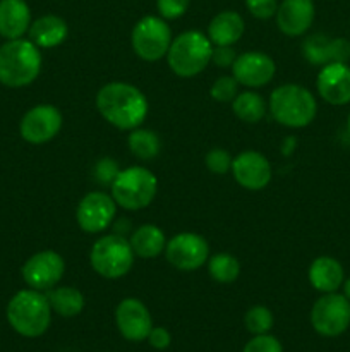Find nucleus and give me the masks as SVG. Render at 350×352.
Returning <instances> with one entry per match:
<instances>
[{"mask_svg": "<svg viewBox=\"0 0 350 352\" xmlns=\"http://www.w3.org/2000/svg\"><path fill=\"white\" fill-rule=\"evenodd\" d=\"M309 282L316 291L328 294L336 292L345 282V272L342 263L331 256H319L311 263L307 272Z\"/></svg>", "mask_w": 350, "mask_h": 352, "instance_id": "obj_22", "label": "nucleus"}, {"mask_svg": "<svg viewBox=\"0 0 350 352\" xmlns=\"http://www.w3.org/2000/svg\"><path fill=\"white\" fill-rule=\"evenodd\" d=\"M115 323L120 336L130 342L146 340L153 329L150 309L136 298H126L115 309Z\"/></svg>", "mask_w": 350, "mask_h": 352, "instance_id": "obj_14", "label": "nucleus"}, {"mask_svg": "<svg viewBox=\"0 0 350 352\" xmlns=\"http://www.w3.org/2000/svg\"><path fill=\"white\" fill-rule=\"evenodd\" d=\"M232 155L226 150H223V148H213V150H209L206 153L205 158V164L208 167V170L216 175H225L226 172L232 170Z\"/></svg>", "mask_w": 350, "mask_h": 352, "instance_id": "obj_31", "label": "nucleus"}, {"mask_svg": "<svg viewBox=\"0 0 350 352\" xmlns=\"http://www.w3.org/2000/svg\"><path fill=\"white\" fill-rule=\"evenodd\" d=\"M271 117L280 126L301 129L316 119L318 103L314 95L301 85H281L270 96Z\"/></svg>", "mask_w": 350, "mask_h": 352, "instance_id": "obj_4", "label": "nucleus"}, {"mask_svg": "<svg viewBox=\"0 0 350 352\" xmlns=\"http://www.w3.org/2000/svg\"><path fill=\"white\" fill-rule=\"evenodd\" d=\"M278 30L285 36H302L314 21L316 9L312 0H283L277 9Z\"/></svg>", "mask_w": 350, "mask_h": 352, "instance_id": "obj_18", "label": "nucleus"}, {"mask_svg": "<svg viewBox=\"0 0 350 352\" xmlns=\"http://www.w3.org/2000/svg\"><path fill=\"white\" fill-rule=\"evenodd\" d=\"M242 352H283V349L277 337L263 333V336H254Z\"/></svg>", "mask_w": 350, "mask_h": 352, "instance_id": "obj_33", "label": "nucleus"}, {"mask_svg": "<svg viewBox=\"0 0 350 352\" xmlns=\"http://www.w3.org/2000/svg\"><path fill=\"white\" fill-rule=\"evenodd\" d=\"M209 277L218 284H232L240 275V263L233 254L216 253L208 258Z\"/></svg>", "mask_w": 350, "mask_h": 352, "instance_id": "obj_28", "label": "nucleus"}, {"mask_svg": "<svg viewBox=\"0 0 350 352\" xmlns=\"http://www.w3.org/2000/svg\"><path fill=\"white\" fill-rule=\"evenodd\" d=\"M31 26V10L26 0H0V36L17 40Z\"/></svg>", "mask_w": 350, "mask_h": 352, "instance_id": "obj_20", "label": "nucleus"}, {"mask_svg": "<svg viewBox=\"0 0 350 352\" xmlns=\"http://www.w3.org/2000/svg\"><path fill=\"white\" fill-rule=\"evenodd\" d=\"M232 174L237 184L247 191H261L271 182V165L263 153L247 150L233 158Z\"/></svg>", "mask_w": 350, "mask_h": 352, "instance_id": "obj_16", "label": "nucleus"}, {"mask_svg": "<svg viewBox=\"0 0 350 352\" xmlns=\"http://www.w3.org/2000/svg\"><path fill=\"white\" fill-rule=\"evenodd\" d=\"M148 342H150V346L153 347V349H158V351L167 349L172 342L170 332H168L167 329H163V327H153L150 336H148Z\"/></svg>", "mask_w": 350, "mask_h": 352, "instance_id": "obj_37", "label": "nucleus"}, {"mask_svg": "<svg viewBox=\"0 0 350 352\" xmlns=\"http://www.w3.org/2000/svg\"><path fill=\"white\" fill-rule=\"evenodd\" d=\"M304 57L312 65H326L331 62H347L350 58V43L343 38H329L323 34L309 36L302 45Z\"/></svg>", "mask_w": 350, "mask_h": 352, "instance_id": "obj_19", "label": "nucleus"}, {"mask_svg": "<svg viewBox=\"0 0 350 352\" xmlns=\"http://www.w3.org/2000/svg\"><path fill=\"white\" fill-rule=\"evenodd\" d=\"M120 168L115 160L112 158H102L98 164L95 165V177L98 179L100 184H113L115 177L119 175Z\"/></svg>", "mask_w": 350, "mask_h": 352, "instance_id": "obj_35", "label": "nucleus"}, {"mask_svg": "<svg viewBox=\"0 0 350 352\" xmlns=\"http://www.w3.org/2000/svg\"><path fill=\"white\" fill-rule=\"evenodd\" d=\"M62 113L57 107L41 103L24 113L19 124V133L31 144H43L54 140L62 129Z\"/></svg>", "mask_w": 350, "mask_h": 352, "instance_id": "obj_12", "label": "nucleus"}, {"mask_svg": "<svg viewBox=\"0 0 350 352\" xmlns=\"http://www.w3.org/2000/svg\"><path fill=\"white\" fill-rule=\"evenodd\" d=\"M129 243L134 254L144 258V260H153V258L160 256L167 246L163 230L153 223H144V226L137 227L130 236Z\"/></svg>", "mask_w": 350, "mask_h": 352, "instance_id": "obj_24", "label": "nucleus"}, {"mask_svg": "<svg viewBox=\"0 0 350 352\" xmlns=\"http://www.w3.org/2000/svg\"><path fill=\"white\" fill-rule=\"evenodd\" d=\"M209 95H211L213 100L220 103L233 102V98L239 95V82H237L233 76H222V78H218L211 85Z\"/></svg>", "mask_w": 350, "mask_h": 352, "instance_id": "obj_30", "label": "nucleus"}, {"mask_svg": "<svg viewBox=\"0 0 350 352\" xmlns=\"http://www.w3.org/2000/svg\"><path fill=\"white\" fill-rule=\"evenodd\" d=\"M191 0H156V9L160 17L167 19H178L187 12Z\"/></svg>", "mask_w": 350, "mask_h": 352, "instance_id": "obj_32", "label": "nucleus"}, {"mask_svg": "<svg viewBox=\"0 0 350 352\" xmlns=\"http://www.w3.org/2000/svg\"><path fill=\"white\" fill-rule=\"evenodd\" d=\"M127 144H129L130 153L139 160H153L161 150V141L158 134L151 129H139V127L130 131Z\"/></svg>", "mask_w": 350, "mask_h": 352, "instance_id": "obj_27", "label": "nucleus"}, {"mask_svg": "<svg viewBox=\"0 0 350 352\" xmlns=\"http://www.w3.org/2000/svg\"><path fill=\"white\" fill-rule=\"evenodd\" d=\"M158 191L156 175L146 167H127L119 172L112 184V198L117 206L137 212L151 205Z\"/></svg>", "mask_w": 350, "mask_h": 352, "instance_id": "obj_6", "label": "nucleus"}, {"mask_svg": "<svg viewBox=\"0 0 350 352\" xmlns=\"http://www.w3.org/2000/svg\"><path fill=\"white\" fill-rule=\"evenodd\" d=\"M277 72L275 60L264 52L250 50L237 55L232 65V76L239 85L247 88H261L273 79Z\"/></svg>", "mask_w": 350, "mask_h": 352, "instance_id": "obj_15", "label": "nucleus"}, {"mask_svg": "<svg viewBox=\"0 0 350 352\" xmlns=\"http://www.w3.org/2000/svg\"><path fill=\"white\" fill-rule=\"evenodd\" d=\"M311 325L323 337L342 336L350 327V301L336 292L323 294L312 305Z\"/></svg>", "mask_w": 350, "mask_h": 352, "instance_id": "obj_9", "label": "nucleus"}, {"mask_svg": "<svg viewBox=\"0 0 350 352\" xmlns=\"http://www.w3.org/2000/svg\"><path fill=\"white\" fill-rule=\"evenodd\" d=\"M172 40L170 26L160 16H144L137 21L130 34L132 50L146 62H156L167 57Z\"/></svg>", "mask_w": 350, "mask_h": 352, "instance_id": "obj_8", "label": "nucleus"}, {"mask_svg": "<svg viewBox=\"0 0 350 352\" xmlns=\"http://www.w3.org/2000/svg\"><path fill=\"white\" fill-rule=\"evenodd\" d=\"M21 274H23L24 282L31 289L47 292L62 280L65 274V261L55 251H40V253L27 258Z\"/></svg>", "mask_w": 350, "mask_h": 352, "instance_id": "obj_11", "label": "nucleus"}, {"mask_svg": "<svg viewBox=\"0 0 350 352\" xmlns=\"http://www.w3.org/2000/svg\"><path fill=\"white\" fill-rule=\"evenodd\" d=\"M268 105L256 91H244L233 98L232 110L239 120L246 124H257L266 116Z\"/></svg>", "mask_w": 350, "mask_h": 352, "instance_id": "obj_26", "label": "nucleus"}, {"mask_svg": "<svg viewBox=\"0 0 350 352\" xmlns=\"http://www.w3.org/2000/svg\"><path fill=\"white\" fill-rule=\"evenodd\" d=\"M237 54L233 47H213L211 52V62L222 69H232L233 62H235Z\"/></svg>", "mask_w": 350, "mask_h": 352, "instance_id": "obj_36", "label": "nucleus"}, {"mask_svg": "<svg viewBox=\"0 0 350 352\" xmlns=\"http://www.w3.org/2000/svg\"><path fill=\"white\" fill-rule=\"evenodd\" d=\"M165 256L168 263L180 272L199 270L209 258L206 239L194 232H180L167 241Z\"/></svg>", "mask_w": 350, "mask_h": 352, "instance_id": "obj_10", "label": "nucleus"}, {"mask_svg": "<svg viewBox=\"0 0 350 352\" xmlns=\"http://www.w3.org/2000/svg\"><path fill=\"white\" fill-rule=\"evenodd\" d=\"M244 325L253 336H263L273 327V313L266 306H253L244 316Z\"/></svg>", "mask_w": 350, "mask_h": 352, "instance_id": "obj_29", "label": "nucleus"}, {"mask_svg": "<svg viewBox=\"0 0 350 352\" xmlns=\"http://www.w3.org/2000/svg\"><path fill=\"white\" fill-rule=\"evenodd\" d=\"M96 109L113 127L132 131L144 122L150 107L139 88L129 82L113 81L96 93Z\"/></svg>", "mask_w": 350, "mask_h": 352, "instance_id": "obj_1", "label": "nucleus"}, {"mask_svg": "<svg viewBox=\"0 0 350 352\" xmlns=\"http://www.w3.org/2000/svg\"><path fill=\"white\" fill-rule=\"evenodd\" d=\"M319 96L333 107L350 103V67L347 62H331L323 65L316 79Z\"/></svg>", "mask_w": 350, "mask_h": 352, "instance_id": "obj_17", "label": "nucleus"}, {"mask_svg": "<svg viewBox=\"0 0 350 352\" xmlns=\"http://www.w3.org/2000/svg\"><path fill=\"white\" fill-rule=\"evenodd\" d=\"M246 7L256 19L266 21L277 14V0H246Z\"/></svg>", "mask_w": 350, "mask_h": 352, "instance_id": "obj_34", "label": "nucleus"}, {"mask_svg": "<svg viewBox=\"0 0 350 352\" xmlns=\"http://www.w3.org/2000/svg\"><path fill=\"white\" fill-rule=\"evenodd\" d=\"M246 31L242 16L235 10L216 14L208 24V38L213 47H233Z\"/></svg>", "mask_w": 350, "mask_h": 352, "instance_id": "obj_21", "label": "nucleus"}, {"mask_svg": "<svg viewBox=\"0 0 350 352\" xmlns=\"http://www.w3.org/2000/svg\"><path fill=\"white\" fill-rule=\"evenodd\" d=\"M7 320L19 336L27 339L43 336L51 323V308L47 294L34 289L19 291L7 305Z\"/></svg>", "mask_w": 350, "mask_h": 352, "instance_id": "obj_3", "label": "nucleus"}, {"mask_svg": "<svg viewBox=\"0 0 350 352\" xmlns=\"http://www.w3.org/2000/svg\"><path fill=\"white\" fill-rule=\"evenodd\" d=\"M51 311L64 318H74L84 309V296L75 287H54L47 291Z\"/></svg>", "mask_w": 350, "mask_h": 352, "instance_id": "obj_25", "label": "nucleus"}, {"mask_svg": "<svg viewBox=\"0 0 350 352\" xmlns=\"http://www.w3.org/2000/svg\"><path fill=\"white\" fill-rule=\"evenodd\" d=\"M347 129H349V134H350V113H349V119H347Z\"/></svg>", "mask_w": 350, "mask_h": 352, "instance_id": "obj_39", "label": "nucleus"}, {"mask_svg": "<svg viewBox=\"0 0 350 352\" xmlns=\"http://www.w3.org/2000/svg\"><path fill=\"white\" fill-rule=\"evenodd\" d=\"M117 213V203L112 195L91 191L79 201L75 220L86 234H100L110 227Z\"/></svg>", "mask_w": 350, "mask_h": 352, "instance_id": "obj_13", "label": "nucleus"}, {"mask_svg": "<svg viewBox=\"0 0 350 352\" xmlns=\"http://www.w3.org/2000/svg\"><path fill=\"white\" fill-rule=\"evenodd\" d=\"M213 43L201 31H184L172 40L167 54L168 67L178 78H194L211 62Z\"/></svg>", "mask_w": 350, "mask_h": 352, "instance_id": "obj_5", "label": "nucleus"}, {"mask_svg": "<svg viewBox=\"0 0 350 352\" xmlns=\"http://www.w3.org/2000/svg\"><path fill=\"white\" fill-rule=\"evenodd\" d=\"M27 33H30V40L38 48H54L64 43L69 34V28L62 17L47 14L33 21Z\"/></svg>", "mask_w": 350, "mask_h": 352, "instance_id": "obj_23", "label": "nucleus"}, {"mask_svg": "<svg viewBox=\"0 0 350 352\" xmlns=\"http://www.w3.org/2000/svg\"><path fill=\"white\" fill-rule=\"evenodd\" d=\"M41 71V52L31 40H7L0 47V82L9 88L31 85Z\"/></svg>", "mask_w": 350, "mask_h": 352, "instance_id": "obj_2", "label": "nucleus"}, {"mask_svg": "<svg viewBox=\"0 0 350 352\" xmlns=\"http://www.w3.org/2000/svg\"><path fill=\"white\" fill-rule=\"evenodd\" d=\"M134 256L136 254L130 248L129 239L120 234H106L93 244L89 263L100 277L115 280L129 274L134 265Z\"/></svg>", "mask_w": 350, "mask_h": 352, "instance_id": "obj_7", "label": "nucleus"}, {"mask_svg": "<svg viewBox=\"0 0 350 352\" xmlns=\"http://www.w3.org/2000/svg\"><path fill=\"white\" fill-rule=\"evenodd\" d=\"M342 287H343V296H345V298L350 301V277L343 282Z\"/></svg>", "mask_w": 350, "mask_h": 352, "instance_id": "obj_38", "label": "nucleus"}]
</instances>
